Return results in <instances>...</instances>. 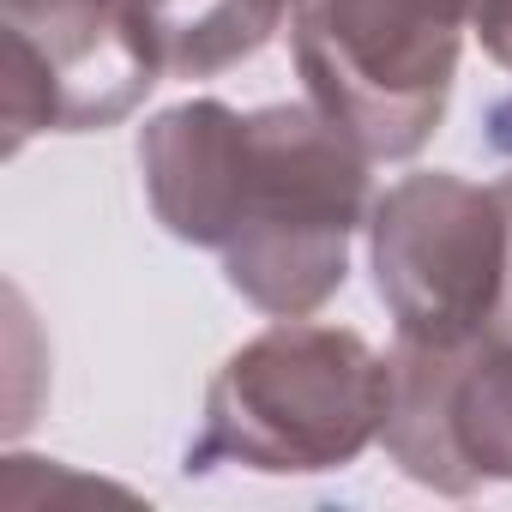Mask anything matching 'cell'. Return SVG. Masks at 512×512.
<instances>
[{
  "mask_svg": "<svg viewBox=\"0 0 512 512\" xmlns=\"http://www.w3.org/2000/svg\"><path fill=\"white\" fill-rule=\"evenodd\" d=\"M151 49L175 73H217L235 55H253L290 0H127Z\"/></svg>",
  "mask_w": 512,
  "mask_h": 512,
  "instance_id": "4",
  "label": "cell"
},
{
  "mask_svg": "<svg viewBox=\"0 0 512 512\" xmlns=\"http://www.w3.org/2000/svg\"><path fill=\"white\" fill-rule=\"evenodd\" d=\"M464 0H308L302 73L320 109L374 157H404L428 139L458 49Z\"/></svg>",
  "mask_w": 512,
  "mask_h": 512,
  "instance_id": "2",
  "label": "cell"
},
{
  "mask_svg": "<svg viewBox=\"0 0 512 512\" xmlns=\"http://www.w3.org/2000/svg\"><path fill=\"white\" fill-rule=\"evenodd\" d=\"M151 199L175 235L229 253V278L266 308H314L344 284V235L362 205V163L332 115H229L187 103L145 145Z\"/></svg>",
  "mask_w": 512,
  "mask_h": 512,
  "instance_id": "1",
  "label": "cell"
},
{
  "mask_svg": "<svg viewBox=\"0 0 512 512\" xmlns=\"http://www.w3.org/2000/svg\"><path fill=\"white\" fill-rule=\"evenodd\" d=\"M506 338H512V308H506Z\"/></svg>",
  "mask_w": 512,
  "mask_h": 512,
  "instance_id": "6",
  "label": "cell"
},
{
  "mask_svg": "<svg viewBox=\"0 0 512 512\" xmlns=\"http://www.w3.org/2000/svg\"><path fill=\"white\" fill-rule=\"evenodd\" d=\"M470 19L482 25V43L512 67V0H464Z\"/></svg>",
  "mask_w": 512,
  "mask_h": 512,
  "instance_id": "5",
  "label": "cell"
},
{
  "mask_svg": "<svg viewBox=\"0 0 512 512\" xmlns=\"http://www.w3.org/2000/svg\"><path fill=\"white\" fill-rule=\"evenodd\" d=\"M374 260L404 344L452 350L500 332L512 302V187L476 193L446 175L398 187L380 205Z\"/></svg>",
  "mask_w": 512,
  "mask_h": 512,
  "instance_id": "3",
  "label": "cell"
}]
</instances>
